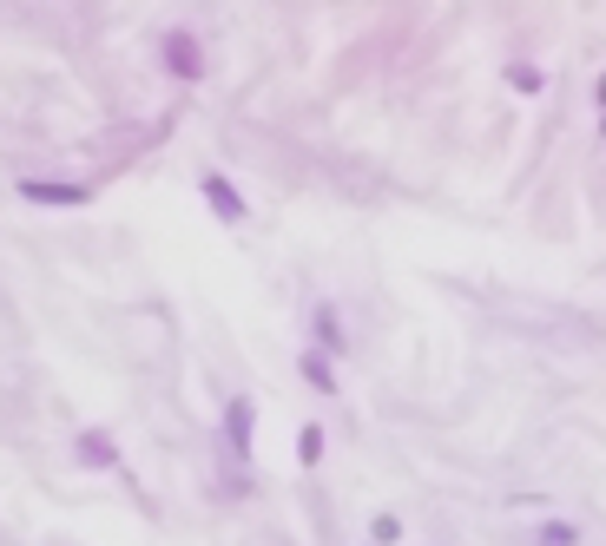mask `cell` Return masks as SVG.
Masks as SVG:
<instances>
[{
	"instance_id": "obj_5",
	"label": "cell",
	"mask_w": 606,
	"mask_h": 546,
	"mask_svg": "<svg viewBox=\"0 0 606 546\" xmlns=\"http://www.w3.org/2000/svg\"><path fill=\"white\" fill-rule=\"evenodd\" d=\"M80 461H86V468H119V448H112L99 428H86V435H80Z\"/></svg>"
},
{
	"instance_id": "obj_10",
	"label": "cell",
	"mask_w": 606,
	"mask_h": 546,
	"mask_svg": "<svg viewBox=\"0 0 606 546\" xmlns=\"http://www.w3.org/2000/svg\"><path fill=\"white\" fill-rule=\"evenodd\" d=\"M369 540H376V546L402 540V520H396V514H376V527H369Z\"/></svg>"
},
{
	"instance_id": "obj_3",
	"label": "cell",
	"mask_w": 606,
	"mask_h": 546,
	"mask_svg": "<svg viewBox=\"0 0 606 546\" xmlns=\"http://www.w3.org/2000/svg\"><path fill=\"white\" fill-rule=\"evenodd\" d=\"M205 198H211V211H218L224 224H244V218H251V204L238 198V185H231L224 172H205Z\"/></svg>"
},
{
	"instance_id": "obj_4",
	"label": "cell",
	"mask_w": 606,
	"mask_h": 546,
	"mask_svg": "<svg viewBox=\"0 0 606 546\" xmlns=\"http://www.w3.org/2000/svg\"><path fill=\"white\" fill-rule=\"evenodd\" d=\"M20 198H33V204H86V185H47V178H20Z\"/></svg>"
},
{
	"instance_id": "obj_2",
	"label": "cell",
	"mask_w": 606,
	"mask_h": 546,
	"mask_svg": "<svg viewBox=\"0 0 606 546\" xmlns=\"http://www.w3.org/2000/svg\"><path fill=\"white\" fill-rule=\"evenodd\" d=\"M165 66H172V73L178 79H198V73H205V53H198V40H192V33H185V27H172V33H165Z\"/></svg>"
},
{
	"instance_id": "obj_6",
	"label": "cell",
	"mask_w": 606,
	"mask_h": 546,
	"mask_svg": "<svg viewBox=\"0 0 606 546\" xmlns=\"http://www.w3.org/2000/svg\"><path fill=\"white\" fill-rule=\"evenodd\" d=\"M297 461H303V468H317V461H323V428L317 422L297 428Z\"/></svg>"
},
{
	"instance_id": "obj_7",
	"label": "cell",
	"mask_w": 606,
	"mask_h": 546,
	"mask_svg": "<svg viewBox=\"0 0 606 546\" xmlns=\"http://www.w3.org/2000/svg\"><path fill=\"white\" fill-rule=\"evenodd\" d=\"M297 369H303V382H310V389H323V395L336 389V375H330V362H323V356H303Z\"/></svg>"
},
{
	"instance_id": "obj_8",
	"label": "cell",
	"mask_w": 606,
	"mask_h": 546,
	"mask_svg": "<svg viewBox=\"0 0 606 546\" xmlns=\"http://www.w3.org/2000/svg\"><path fill=\"white\" fill-rule=\"evenodd\" d=\"M310 329L323 336V349H343V329H336V310H330V303H323V310L310 316Z\"/></svg>"
},
{
	"instance_id": "obj_1",
	"label": "cell",
	"mask_w": 606,
	"mask_h": 546,
	"mask_svg": "<svg viewBox=\"0 0 606 546\" xmlns=\"http://www.w3.org/2000/svg\"><path fill=\"white\" fill-rule=\"evenodd\" d=\"M251 428H257V408H251V395H231V408H224V448L238 454H251Z\"/></svg>"
},
{
	"instance_id": "obj_9",
	"label": "cell",
	"mask_w": 606,
	"mask_h": 546,
	"mask_svg": "<svg viewBox=\"0 0 606 546\" xmlns=\"http://www.w3.org/2000/svg\"><path fill=\"white\" fill-rule=\"evenodd\" d=\"M574 540H580V533L567 527V520H547V527L534 533V546H574Z\"/></svg>"
}]
</instances>
